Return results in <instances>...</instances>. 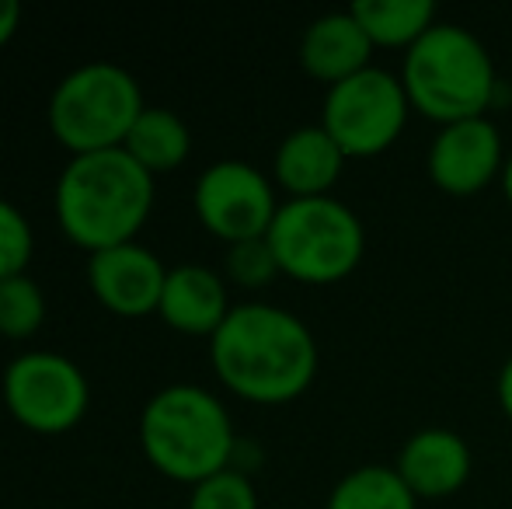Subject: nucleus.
Instances as JSON below:
<instances>
[{"instance_id": "nucleus-18", "label": "nucleus", "mask_w": 512, "mask_h": 509, "mask_svg": "<svg viewBox=\"0 0 512 509\" xmlns=\"http://www.w3.org/2000/svg\"><path fill=\"white\" fill-rule=\"evenodd\" d=\"M324 509H418L394 464H363L335 482Z\"/></svg>"}, {"instance_id": "nucleus-5", "label": "nucleus", "mask_w": 512, "mask_h": 509, "mask_svg": "<svg viewBox=\"0 0 512 509\" xmlns=\"http://www.w3.org/2000/svg\"><path fill=\"white\" fill-rule=\"evenodd\" d=\"M265 238L276 252L279 272L307 286L342 283L366 255L363 220L335 196L286 199Z\"/></svg>"}, {"instance_id": "nucleus-1", "label": "nucleus", "mask_w": 512, "mask_h": 509, "mask_svg": "<svg viewBox=\"0 0 512 509\" xmlns=\"http://www.w3.org/2000/svg\"><path fill=\"white\" fill-rule=\"evenodd\" d=\"M213 370L227 391L255 405H286L314 384V332L276 304H241L227 314L209 342Z\"/></svg>"}, {"instance_id": "nucleus-17", "label": "nucleus", "mask_w": 512, "mask_h": 509, "mask_svg": "<svg viewBox=\"0 0 512 509\" xmlns=\"http://www.w3.org/2000/svg\"><path fill=\"white\" fill-rule=\"evenodd\" d=\"M122 150L150 175H164V171L182 168L192 150V133L171 109H143Z\"/></svg>"}, {"instance_id": "nucleus-6", "label": "nucleus", "mask_w": 512, "mask_h": 509, "mask_svg": "<svg viewBox=\"0 0 512 509\" xmlns=\"http://www.w3.org/2000/svg\"><path fill=\"white\" fill-rule=\"evenodd\" d=\"M140 112L143 98L133 74L112 63L74 70L49 98V126L74 157L122 147Z\"/></svg>"}, {"instance_id": "nucleus-19", "label": "nucleus", "mask_w": 512, "mask_h": 509, "mask_svg": "<svg viewBox=\"0 0 512 509\" xmlns=\"http://www.w3.org/2000/svg\"><path fill=\"white\" fill-rule=\"evenodd\" d=\"M46 321V297L39 283L25 272L11 279H0V335L7 339H28Z\"/></svg>"}, {"instance_id": "nucleus-14", "label": "nucleus", "mask_w": 512, "mask_h": 509, "mask_svg": "<svg viewBox=\"0 0 512 509\" xmlns=\"http://www.w3.org/2000/svg\"><path fill=\"white\" fill-rule=\"evenodd\" d=\"M349 157L338 150V143L324 133V126H300L283 136L276 150V182L290 192V199H317L328 196L342 178Z\"/></svg>"}, {"instance_id": "nucleus-20", "label": "nucleus", "mask_w": 512, "mask_h": 509, "mask_svg": "<svg viewBox=\"0 0 512 509\" xmlns=\"http://www.w3.org/2000/svg\"><path fill=\"white\" fill-rule=\"evenodd\" d=\"M227 276L234 279L237 286H248V290H262V286H269L276 276H283L269 238L230 245L227 248Z\"/></svg>"}, {"instance_id": "nucleus-21", "label": "nucleus", "mask_w": 512, "mask_h": 509, "mask_svg": "<svg viewBox=\"0 0 512 509\" xmlns=\"http://www.w3.org/2000/svg\"><path fill=\"white\" fill-rule=\"evenodd\" d=\"M189 509H258V492L244 471H220L196 485Z\"/></svg>"}, {"instance_id": "nucleus-3", "label": "nucleus", "mask_w": 512, "mask_h": 509, "mask_svg": "<svg viewBox=\"0 0 512 509\" xmlns=\"http://www.w3.org/2000/svg\"><path fill=\"white\" fill-rule=\"evenodd\" d=\"M401 84L411 112L439 126L481 119L499 102V70L488 46L464 25L439 21L405 53Z\"/></svg>"}, {"instance_id": "nucleus-16", "label": "nucleus", "mask_w": 512, "mask_h": 509, "mask_svg": "<svg viewBox=\"0 0 512 509\" xmlns=\"http://www.w3.org/2000/svg\"><path fill=\"white\" fill-rule=\"evenodd\" d=\"M373 49H408L439 25L432 0H359L349 7Z\"/></svg>"}, {"instance_id": "nucleus-11", "label": "nucleus", "mask_w": 512, "mask_h": 509, "mask_svg": "<svg viewBox=\"0 0 512 509\" xmlns=\"http://www.w3.org/2000/svg\"><path fill=\"white\" fill-rule=\"evenodd\" d=\"M88 279L102 307L119 318H143V314H154L161 307L168 269L154 252L129 241V245L91 255Z\"/></svg>"}, {"instance_id": "nucleus-2", "label": "nucleus", "mask_w": 512, "mask_h": 509, "mask_svg": "<svg viewBox=\"0 0 512 509\" xmlns=\"http://www.w3.org/2000/svg\"><path fill=\"white\" fill-rule=\"evenodd\" d=\"M154 206V175L122 147L81 154L56 185V217L70 241L91 255L129 245Z\"/></svg>"}, {"instance_id": "nucleus-7", "label": "nucleus", "mask_w": 512, "mask_h": 509, "mask_svg": "<svg viewBox=\"0 0 512 509\" xmlns=\"http://www.w3.org/2000/svg\"><path fill=\"white\" fill-rule=\"evenodd\" d=\"M411 116V102L398 74L370 67L324 95L321 126L345 157H380L401 140Z\"/></svg>"}, {"instance_id": "nucleus-23", "label": "nucleus", "mask_w": 512, "mask_h": 509, "mask_svg": "<svg viewBox=\"0 0 512 509\" xmlns=\"http://www.w3.org/2000/svg\"><path fill=\"white\" fill-rule=\"evenodd\" d=\"M495 398H499L502 415L512 422V356L502 363V370H499V381H495Z\"/></svg>"}, {"instance_id": "nucleus-15", "label": "nucleus", "mask_w": 512, "mask_h": 509, "mask_svg": "<svg viewBox=\"0 0 512 509\" xmlns=\"http://www.w3.org/2000/svg\"><path fill=\"white\" fill-rule=\"evenodd\" d=\"M157 311L175 332L209 335L213 339L234 307L227 304V286L213 269H206V265H178V269L168 272Z\"/></svg>"}, {"instance_id": "nucleus-10", "label": "nucleus", "mask_w": 512, "mask_h": 509, "mask_svg": "<svg viewBox=\"0 0 512 509\" xmlns=\"http://www.w3.org/2000/svg\"><path fill=\"white\" fill-rule=\"evenodd\" d=\"M506 157L509 154L499 126L488 116H481L439 126V133L429 143V154H425V168H429V178L439 192L453 199H467L488 189L495 178H502Z\"/></svg>"}, {"instance_id": "nucleus-13", "label": "nucleus", "mask_w": 512, "mask_h": 509, "mask_svg": "<svg viewBox=\"0 0 512 509\" xmlns=\"http://www.w3.org/2000/svg\"><path fill=\"white\" fill-rule=\"evenodd\" d=\"M370 56L373 42L366 39L363 25L352 11L321 14L310 21L300 39V67L307 70V77L328 84V88L370 70Z\"/></svg>"}, {"instance_id": "nucleus-22", "label": "nucleus", "mask_w": 512, "mask_h": 509, "mask_svg": "<svg viewBox=\"0 0 512 509\" xmlns=\"http://www.w3.org/2000/svg\"><path fill=\"white\" fill-rule=\"evenodd\" d=\"M28 258H32V227L11 203L0 199V279L21 276Z\"/></svg>"}, {"instance_id": "nucleus-9", "label": "nucleus", "mask_w": 512, "mask_h": 509, "mask_svg": "<svg viewBox=\"0 0 512 509\" xmlns=\"http://www.w3.org/2000/svg\"><path fill=\"white\" fill-rule=\"evenodd\" d=\"M196 213L227 245L265 238L279 213L272 182L248 161H216L196 182Z\"/></svg>"}, {"instance_id": "nucleus-8", "label": "nucleus", "mask_w": 512, "mask_h": 509, "mask_svg": "<svg viewBox=\"0 0 512 509\" xmlns=\"http://www.w3.org/2000/svg\"><path fill=\"white\" fill-rule=\"evenodd\" d=\"M4 398L11 415L35 433H67L88 408V381L60 353H25L7 367Z\"/></svg>"}, {"instance_id": "nucleus-25", "label": "nucleus", "mask_w": 512, "mask_h": 509, "mask_svg": "<svg viewBox=\"0 0 512 509\" xmlns=\"http://www.w3.org/2000/svg\"><path fill=\"white\" fill-rule=\"evenodd\" d=\"M502 196H506V203L512 206V150H509V157H506V168H502Z\"/></svg>"}, {"instance_id": "nucleus-4", "label": "nucleus", "mask_w": 512, "mask_h": 509, "mask_svg": "<svg viewBox=\"0 0 512 509\" xmlns=\"http://www.w3.org/2000/svg\"><path fill=\"white\" fill-rule=\"evenodd\" d=\"M140 440L161 475L192 485L227 471L237 447L227 408L196 384L154 394L143 408Z\"/></svg>"}, {"instance_id": "nucleus-12", "label": "nucleus", "mask_w": 512, "mask_h": 509, "mask_svg": "<svg viewBox=\"0 0 512 509\" xmlns=\"http://www.w3.org/2000/svg\"><path fill=\"white\" fill-rule=\"evenodd\" d=\"M394 471H398L401 482L408 485L418 503L422 499L425 503H436V499L457 496L474 471L471 443L443 426L418 429V433H411L401 443Z\"/></svg>"}, {"instance_id": "nucleus-24", "label": "nucleus", "mask_w": 512, "mask_h": 509, "mask_svg": "<svg viewBox=\"0 0 512 509\" xmlns=\"http://www.w3.org/2000/svg\"><path fill=\"white\" fill-rule=\"evenodd\" d=\"M18 21H21V7L14 0H0V46L14 35Z\"/></svg>"}]
</instances>
